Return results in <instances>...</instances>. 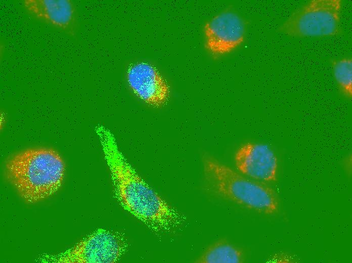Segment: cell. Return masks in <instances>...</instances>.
<instances>
[{
    "instance_id": "cell-1",
    "label": "cell",
    "mask_w": 352,
    "mask_h": 263,
    "mask_svg": "<svg viewBox=\"0 0 352 263\" xmlns=\"http://www.w3.org/2000/svg\"><path fill=\"white\" fill-rule=\"evenodd\" d=\"M95 131L110 171L114 197L123 209L156 235L181 226L185 216L139 174L120 150L111 131L101 125Z\"/></svg>"
},
{
    "instance_id": "cell-2",
    "label": "cell",
    "mask_w": 352,
    "mask_h": 263,
    "mask_svg": "<svg viewBox=\"0 0 352 263\" xmlns=\"http://www.w3.org/2000/svg\"><path fill=\"white\" fill-rule=\"evenodd\" d=\"M65 163L52 148L32 147L17 152L6 160L5 177L21 198L35 203L54 195L64 181Z\"/></svg>"
},
{
    "instance_id": "cell-3",
    "label": "cell",
    "mask_w": 352,
    "mask_h": 263,
    "mask_svg": "<svg viewBox=\"0 0 352 263\" xmlns=\"http://www.w3.org/2000/svg\"><path fill=\"white\" fill-rule=\"evenodd\" d=\"M202 160L205 181L213 193L260 214L272 215L278 213L279 200L271 188L248 179L207 154L203 155Z\"/></svg>"
},
{
    "instance_id": "cell-4",
    "label": "cell",
    "mask_w": 352,
    "mask_h": 263,
    "mask_svg": "<svg viewBox=\"0 0 352 263\" xmlns=\"http://www.w3.org/2000/svg\"><path fill=\"white\" fill-rule=\"evenodd\" d=\"M129 245L124 234L100 228L67 250L41 255L37 260L43 263H114L127 252Z\"/></svg>"
},
{
    "instance_id": "cell-5",
    "label": "cell",
    "mask_w": 352,
    "mask_h": 263,
    "mask_svg": "<svg viewBox=\"0 0 352 263\" xmlns=\"http://www.w3.org/2000/svg\"><path fill=\"white\" fill-rule=\"evenodd\" d=\"M341 0H312L293 12L279 32L295 37L333 36L341 34Z\"/></svg>"
},
{
    "instance_id": "cell-6",
    "label": "cell",
    "mask_w": 352,
    "mask_h": 263,
    "mask_svg": "<svg viewBox=\"0 0 352 263\" xmlns=\"http://www.w3.org/2000/svg\"><path fill=\"white\" fill-rule=\"evenodd\" d=\"M246 30L244 20L233 9L227 8L204 24V47L214 56L230 53L244 42Z\"/></svg>"
},
{
    "instance_id": "cell-7",
    "label": "cell",
    "mask_w": 352,
    "mask_h": 263,
    "mask_svg": "<svg viewBox=\"0 0 352 263\" xmlns=\"http://www.w3.org/2000/svg\"><path fill=\"white\" fill-rule=\"evenodd\" d=\"M234 160L239 172L246 177L265 182L277 180L278 159L266 144L246 143L236 150Z\"/></svg>"
},
{
    "instance_id": "cell-8",
    "label": "cell",
    "mask_w": 352,
    "mask_h": 263,
    "mask_svg": "<svg viewBox=\"0 0 352 263\" xmlns=\"http://www.w3.org/2000/svg\"><path fill=\"white\" fill-rule=\"evenodd\" d=\"M126 79L134 94L150 106L161 107L168 99L170 89L167 81L155 67L148 63L133 64L127 70Z\"/></svg>"
},
{
    "instance_id": "cell-9",
    "label": "cell",
    "mask_w": 352,
    "mask_h": 263,
    "mask_svg": "<svg viewBox=\"0 0 352 263\" xmlns=\"http://www.w3.org/2000/svg\"><path fill=\"white\" fill-rule=\"evenodd\" d=\"M23 8L32 17L71 36L77 30L76 7L71 0H23Z\"/></svg>"
},
{
    "instance_id": "cell-10",
    "label": "cell",
    "mask_w": 352,
    "mask_h": 263,
    "mask_svg": "<svg viewBox=\"0 0 352 263\" xmlns=\"http://www.w3.org/2000/svg\"><path fill=\"white\" fill-rule=\"evenodd\" d=\"M244 253L239 247L225 240L209 245L196 260L198 263H241Z\"/></svg>"
},
{
    "instance_id": "cell-11",
    "label": "cell",
    "mask_w": 352,
    "mask_h": 263,
    "mask_svg": "<svg viewBox=\"0 0 352 263\" xmlns=\"http://www.w3.org/2000/svg\"><path fill=\"white\" fill-rule=\"evenodd\" d=\"M334 78L342 94L347 98L352 97V59L345 58L333 62Z\"/></svg>"
}]
</instances>
